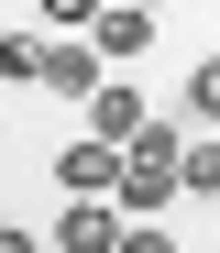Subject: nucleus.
<instances>
[{"mask_svg": "<svg viewBox=\"0 0 220 253\" xmlns=\"http://www.w3.org/2000/svg\"><path fill=\"white\" fill-rule=\"evenodd\" d=\"M88 33H99V55H143V44H154V11H132V0H110V11L88 22Z\"/></svg>", "mask_w": 220, "mask_h": 253, "instance_id": "obj_5", "label": "nucleus"}, {"mask_svg": "<svg viewBox=\"0 0 220 253\" xmlns=\"http://www.w3.org/2000/svg\"><path fill=\"white\" fill-rule=\"evenodd\" d=\"M77 110H88V132H110V143H132V132H143V121H154L143 99H132V88H121V77H99V88H88Z\"/></svg>", "mask_w": 220, "mask_h": 253, "instance_id": "obj_4", "label": "nucleus"}, {"mask_svg": "<svg viewBox=\"0 0 220 253\" xmlns=\"http://www.w3.org/2000/svg\"><path fill=\"white\" fill-rule=\"evenodd\" d=\"M44 22H55V33H77V22H99V0H44Z\"/></svg>", "mask_w": 220, "mask_h": 253, "instance_id": "obj_9", "label": "nucleus"}, {"mask_svg": "<svg viewBox=\"0 0 220 253\" xmlns=\"http://www.w3.org/2000/svg\"><path fill=\"white\" fill-rule=\"evenodd\" d=\"M132 11H165V0H132Z\"/></svg>", "mask_w": 220, "mask_h": 253, "instance_id": "obj_10", "label": "nucleus"}, {"mask_svg": "<svg viewBox=\"0 0 220 253\" xmlns=\"http://www.w3.org/2000/svg\"><path fill=\"white\" fill-rule=\"evenodd\" d=\"M110 77V55H99V33H55V44H44V88L55 99H88Z\"/></svg>", "mask_w": 220, "mask_h": 253, "instance_id": "obj_2", "label": "nucleus"}, {"mask_svg": "<svg viewBox=\"0 0 220 253\" xmlns=\"http://www.w3.org/2000/svg\"><path fill=\"white\" fill-rule=\"evenodd\" d=\"M187 198H220V143H187Z\"/></svg>", "mask_w": 220, "mask_h": 253, "instance_id": "obj_8", "label": "nucleus"}, {"mask_svg": "<svg viewBox=\"0 0 220 253\" xmlns=\"http://www.w3.org/2000/svg\"><path fill=\"white\" fill-rule=\"evenodd\" d=\"M55 187H66V198H88V187H110V198H121V143H110V132L66 143V154H55Z\"/></svg>", "mask_w": 220, "mask_h": 253, "instance_id": "obj_3", "label": "nucleus"}, {"mask_svg": "<svg viewBox=\"0 0 220 253\" xmlns=\"http://www.w3.org/2000/svg\"><path fill=\"white\" fill-rule=\"evenodd\" d=\"M0 77H11V88H44V44L33 33H0Z\"/></svg>", "mask_w": 220, "mask_h": 253, "instance_id": "obj_6", "label": "nucleus"}, {"mask_svg": "<svg viewBox=\"0 0 220 253\" xmlns=\"http://www.w3.org/2000/svg\"><path fill=\"white\" fill-rule=\"evenodd\" d=\"M121 220H132V209H121L110 187H88V198H66V220H55V231H33V242H66V253H99V242H121Z\"/></svg>", "mask_w": 220, "mask_h": 253, "instance_id": "obj_1", "label": "nucleus"}, {"mask_svg": "<svg viewBox=\"0 0 220 253\" xmlns=\"http://www.w3.org/2000/svg\"><path fill=\"white\" fill-rule=\"evenodd\" d=\"M187 110H198V121H220V55H198V66H187Z\"/></svg>", "mask_w": 220, "mask_h": 253, "instance_id": "obj_7", "label": "nucleus"}]
</instances>
